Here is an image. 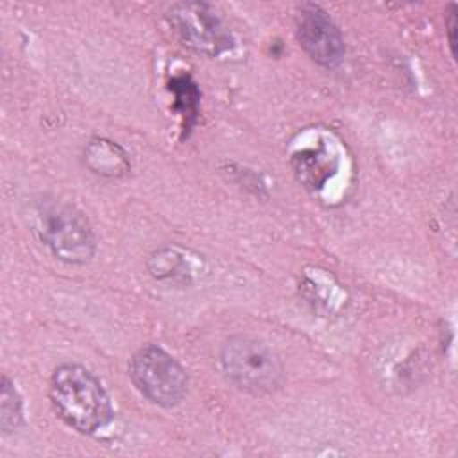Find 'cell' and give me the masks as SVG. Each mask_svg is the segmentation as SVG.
I'll list each match as a JSON object with an SVG mask.
<instances>
[{
  "label": "cell",
  "instance_id": "obj_1",
  "mask_svg": "<svg viewBox=\"0 0 458 458\" xmlns=\"http://www.w3.org/2000/svg\"><path fill=\"white\" fill-rule=\"evenodd\" d=\"M48 394L57 417L79 433L91 435L114 415L102 381L77 363L59 365L52 372Z\"/></svg>",
  "mask_w": 458,
  "mask_h": 458
},
{
  "label": "cell",
  "instance_id": "obj_2",
  "mask_svg": "<svg viewBox=\"0 0 458 458\" xmlns=\"http://www.w3.org/2000/svg\"><path fill=\"white\" fill-rule=\"evenodd\" d=\"M32 227L43 245L64 263H86L95 252V236L88 218L68 202L38 200L32 208Z\"/></svg>",
  "mask_w": 458,
  "mask_h": 458
},
{
  "label": "cell",
  "instance_id": "obj_3",
  "mask_svg": "<svg viewBox=\"0 0 458 458\" xmlns=\"http://www.w3.org/2000/svg\"><path fill=\"white\" fill-rule=\"evenodd\" d=\"M224 376L238 390L252 395H267L283 385V365L277 354L252 336H231L220 349Z\"/></svg>",
  "mask_w": 458,
  "mask_h": 458
},
{
  "label": "cell",
  "instance_id": "obj_4",
  "mask_svg": "<svg viewBox=\"0 0 458 458\" xmlns=\"http://www.w3.org/2000/svg\"><path fill=\"white\" fill-rule=\"evenodd\" d=\"M129 376L150 403L163 408L177 406L188 390V376L182 365L154 344L143 345L132 354Z\"/></svg>",
  "mask_w": 458,
  "mask_h": 458
},
{
  "label": "cell",
  "instance_id": "obj_5",
  "mask_svg": "<svg viewBox=\"0 0 458 458\" xmlns=\"http://www.w3.org/2000/svg\"><path fill=\"white\" fill-rule=\"evenodd\" d=\"M172 23L182 41L199 52L220 54L231 47V34L206 4H179L172 11Z\"/></svg>",
  "mask_w": 458,
  "mask_h": 458
},
{
  "label": "cell",
  "instance_id": "obj_6",
  "mask_svg": "<svg viewBox=\"0 0 458 458\" xmlns=\"http://www.w3.org/2000/svg\"><path fill=\"white\" fill-rule=\"evenodd\" d=\"M297 39L315 63L327 68L336 66L345 54L338 27L318 5L308 4L299 9Z\"/></svg>",
  "mask_w": 458,
  "mask_h": 458
},
{
  "label": "cell",
  "instance_id": "obj_7",
  "mask_svg": "<svg viewBox=\"0 0 458 458\" xmlns=\"http://www.w3.org/2000/svg\"><path fill=\"white\" fill-rule=\"evenodd\" d=\"M293 168L301 182L310 188H322V184L333 175L336 163L335 156L327 150H302L293 157Z\"/></svg>",
  "mask_w": 458,
  "mask_h": 458
},
{
  "label": "cell",
  "instance_id": "obj_8",
  "mask_svg": "<svg viewBox=\"0 0 458 458\" xmlns=\"http://www.w3.org/2000/svg\"><path fill=\"white\" fill-rule=\"evenodd\" d=\"M86 159L97 174L114 175L127 168V159L122 148L107 140L91 141L86 150Z\"/></svg>",
  "mask_w": 458,
  "mask_h": 458
},
{
  "label": "cell",
  "instance_id": "obj_9",
  "mask_svg": "<svg viewBox=\"0 0 458 458\" xmlns=\"http://www.w3.org/2000/svg\"><path fill=\"white\" fill-rule=\"evenodd\" d=\"M0 399V428L4 433L14 431L23 420V403L7 376H4L2 379Z\"/></svg>",
  "mask_w": 458,
  "mask_h": 458
},
{
  "label": "cell",
  "instance_id": "obj_10",
  "mask_svg": "<svg viewBox=\"0 0 458 458\" xmlns=\"http://www.w3.org/2000/svg\"><path fill=\"white\" fill-rule=\"evenodd\" d=\"M170 89L175 91V97L177 100L182 104V116H184V127H191V120L195 118V113H197V100H199V93L195 89V86L188 81V79H179V81H174L170 84Z\"/></svg>",
  "mask_w": 458,
  "mask_h": 458
},
{
  "label": "cell",
  "instance_id": "obj_11",
  "mask_svg": "<svg viewBox=\"0 0 458 458\" xmlns=\"http://www.w3.org/2000/svg\"><path fill=\"white\" fill-rule=\"evenodd\" d=\"M456 5L451 4L449 5V16H447V38H449V45H451V54H456V38H454V30H456V14H454Z\"/></svg>",
  "mask_w": 458,
  "mask_h": 458
}]
</instances>
